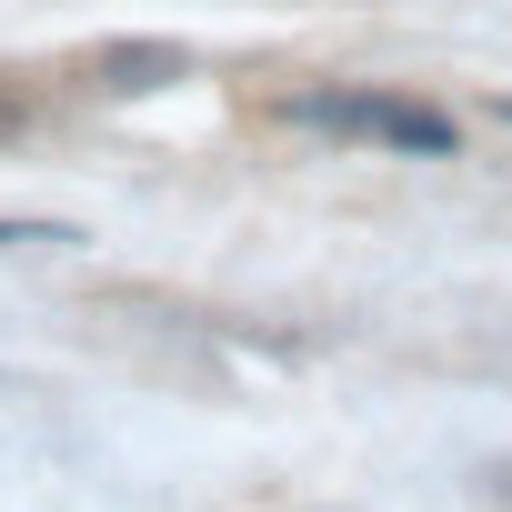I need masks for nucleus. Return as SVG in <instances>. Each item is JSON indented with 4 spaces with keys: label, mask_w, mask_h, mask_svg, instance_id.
I'll list each match as a JSON object with an SVG mask.
<instances>
[{
    "label": "nucleus",
    "mask_w": 512,
    "mask_h": 512,
    "mask_svg": "<svg viewBox=\"0 0 512 512\" xmlns=\"http://www.w3.org/2000/svg\"><path fill=\"white\" fill-rule=\"evenodd\" d=\"M292 121H312V131H332V141L422 151V161H452V141H462V131H452L432 101H412V91H302Z\"/></svg>",
    "instance_id": "1"
},
{
    "label": "nucleus",
    "mask_w": 512,
    "mask_h": 512,
    "mask_svg": "<svg viewBox=\"0 0 512 512\" xmlns=\"http://www.w3.org/2000/svg\"><path fill=\"white\" fill-rule=\"evenodd\" d=\"M181 71H191V61H181L171 41H111V51H101V81H111V91H151V81H181Z\"/></svg>",
    "instance_id": "2"
},
{
    "label": "nucleus",
    "mask_w": 512,
    "mask_h": 512,
    "mask_svg": "<svg viewBox=\"0 0 512 512\" xmlns=\"http://www.w3.org/2000/svg\"><path fill=\"white\" fill-rule=\"evenodd\" d=\"M0 241H71L61 221H0Z\"/></svg>",
    "instance_id": "3"
},
{
    "label": "nucleus",
    "mask_w": 512,
    "mask_h": 512,
    "mask_svg": "<svg viewBox=\"0 0 512 512\" xmlns=\"http://www.w3.org/2000/svg\"><path fill=\"white\" fill-rule=\"evenodd\" d=\"M502 121H512V101H502Z\"/></svg>",
    "instance_id": "4"
}]
</instances>
